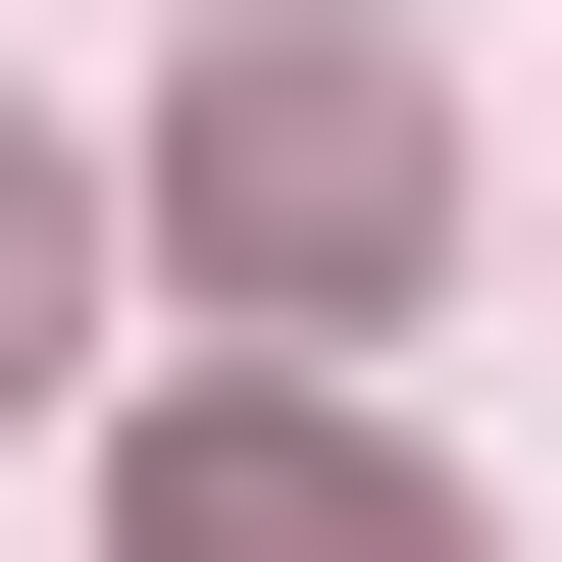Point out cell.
<instances>
[{
	"label": "cell",
	"instance_id": "cell-2",
	"mask_svg": "<svg viewBox=\"0 0 562 562\" xmlns=\"http://www.w3.org/2000/svg\"><path fill=\"white\" fill-rule=\"evenodd\" d=\"M0 409H103V205H52V154H0Z\"/></svg>",
	"mask_w": 562,
	"mask_h": 562
},
{
	"label": "cell",
	"instance_id": "cell-1",
	"mask_svg": "<svg viewBox=\"0 0 562 562\" xmlns=\"http://www.w3.org/2000/svg\"><path fill=\"white\" fill-rule=\"evenodd\" d=\"M154 205H205L256 307H358V256H409L460 154H409V52H205V154H154Z\"/></svg>",
	"mask_w": 562,
	"mask_h": 562
}]
</instances>
